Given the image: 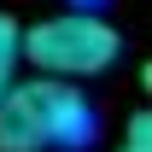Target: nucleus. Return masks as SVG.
<instances>
[{"label":"nucleus","mask_w":152,"mask_h":152,"mask_svg":"<svg viewBox=\"0 0 152 152\" xmlns=\"http://www.w3.org/2000/svg\"><path fill=\"white\" fill-rule=\"evenodd\" d=\"M117 53H123V35L117 23H105L99 12L76 6V12H58V18H41L23 29V58L35 64V76H99L111 70Z\"/></svg>","instance_id":"obj_1"},{"label":"nucleus","mask_w":152,"mask_h":152,"mask_svg":"<svg viewBox=\"0 0 152 152\" xmlns=\"http://www.w3.org/2000/svg\"><path fill=\"white\" fill-rule=\"evenodd\" d=\"M23 88H29V99H35V117H41L47 146H64V152L94 146L99 111H94V99L82 94V82H70V76H29Z\"/></svg>","instance_id":"obj_2"},{"label":"nucleus","mask_w":152,"mask_h":152,"mask_svg":"<svg viewBox=\"0 0 152 152\" xmlns=\"http://www.w3.org/2000/svg\"><path fill=\"white\" fill-rule=\"evenodd\" d=\"M0 152H47V134H41L35 99L23 82H12L0 94Z\"/></svg>","instance_id":"obj_3"},{"label":"nucleus","mask_w":152,"mask_h":152,"mask_svg":"<svg viewBox=\"0 0 152 152\" xmlns=\"http://www.w3.org/2000/svg\"><path fill=\"white\" fill-rule=\"evenodd\" d=\"M18 64H23V23L0 12V94L18 82Z\"/></svg>","instance_id":"obj_4"},{"label":"nucleus","mask_w":152,"mask_h":152,"mask_svg":"<svg viewBox=\"0 0 152 152\" xmlns=\"http://www.w3.org/2000/svg\"><path fill=\"white\" fill-rule=\"evenodd\" d=\"M117 152H152V117H146V111H134V117H129V129H123Z\"/></svg>","instance_id":"obj_5"},{"label":"nucleus","mask_w":152,"mask_h":152,"mask_svg":"<svg viewBox=\"0 0 152 152\" xmlns=\"http://www.w3.org/2000/svg\"><path fill=\"white\" fill-rule=\"evenodd\" d=\"M76 6H99V0H76Z\"/></svg>","instance_id":"obj_6"}]
</instances>
